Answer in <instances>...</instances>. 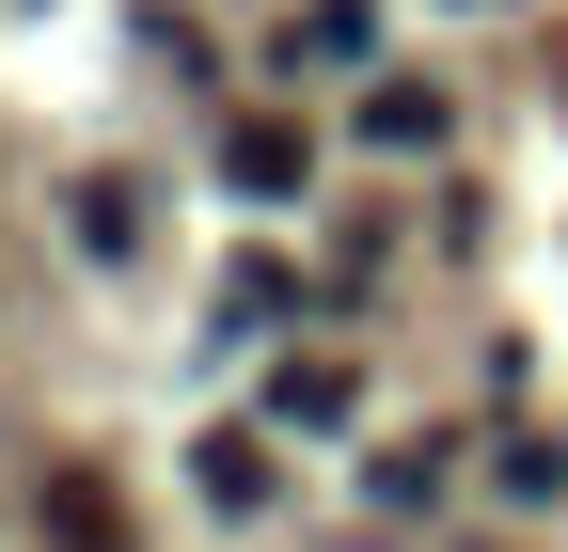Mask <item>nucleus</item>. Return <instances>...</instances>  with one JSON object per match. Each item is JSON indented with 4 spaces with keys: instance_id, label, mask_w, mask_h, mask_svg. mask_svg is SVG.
Returning a JSON list of instances; mask_svg holds the SVG:
<instances>
[{
    "instance_id": "obj_1",
    "label": "nucleus",
    "mask_w": 568,
    "mask_h": 552,
    "mask_svg": "<svg viewBox=\"0 0 568 552\" xmlns=\"http://www.w3.org/2000/svg\"><path fill=\"white\" fill-rule=\"evenodd\" d=\"M222 174H237L253 205H284V190H301V174H316V143H301V126H284V111H253V126H237V143H222Z\"/></svg>"
},
{
    "instance_id": "obj_2",
    "label": "nucleus",
    "mask_w": 568,
    "mask_h": 552,
    "mask_svg": "<svg viewBox=\"0 0 568 552\" xmlns=\"http://www.w3.org/2000/svg\"><path fill=\"white\" fill-rule=\"evenodd\" d=\"M268 427H347V364H284L268 379Z\"/></svg>"
},
{
    "instance_id": "obj_3",
    "label": "nucleus",
    "mask_w": 568,
    "mask_h": 552,
    "mask_svg": "<svg viewBox=\"0 0 568 552\" xmlns=\"http://www.w3.org/2000/svg\"><path fill=\"white\" fill-rule=\"evenodd\" d=\"M301 48H316V63H364V48H379V17H364V0H316L301 32H284V63H301Z\"/></svg>"
},
{
    "instance_id": "obj_4",
    "label": "nucleus",
    "mask_w": 568,
    "mask_h": 552,
    "mask_svg": "<svg viewBox=\"0 0 568 552\" xmlns=\"http://www.w3.org/2000/svg\"><path fill=\"white\" fill-rule=\"evenodd\" d=\"M364 143H395V159H410V143H443V95H410V80H379V95H364Z\"/></svg>"
},
{
    "instance_id": "obj_5",
    "label": "nucleus",
    "mask_w": 568,
    "mask_h": 552,
    "mask_svg": "<svg viewBox=\"0 0 568 552\" xmlns=\"http://www.w3.org/2000/svg\"><path fill=\"white\" fill-rule=\"evenodd\" d=\"M205 505H268V442H237V427L205 442Z\"/></svg>"
},
{
    "instance_id": "obj_6",
    "label": "nucleus",
    "mask_w": 568,
    "mask_h": 552,
    "mask_svg": "<svg viewBox=\"0 0 568 552\" xmlns=\"http://www.w3.org/2000/svg\"><path fill=\"white\" fill-rule=\"evenodd\" d=\"M48 505H63V552H126V536H111V490H95V473H63Z\"/></svg>"
}]
</instances>
